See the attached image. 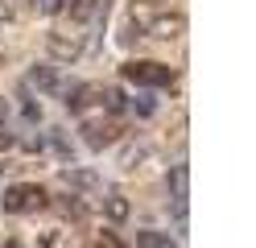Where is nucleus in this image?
Masks as SVG:
<instances>
[{
    "label": "nucleus",
    "instance_id": "20e7f679",
    "mask_svg": "<svg viewBox=\"0 0 256 248\" xmlns=\"http://www.w3.org/2000/svg\"><path fill=\"white\" fill-rule=\"evenodd\" d=\"M0 116H4V99H0Z\"/></svg>",
    "mask_w": 256,
    "mask_h": 248
},
{
    "label": "nucleus",
    "instance_id": "7ed1b4c3",
    "mask_svg": "<svg viewBox=\"0 0 256 248\" xmlns=\"http://www.w3.org/2000/svg\"><path fill=\"white\" fill-rule=\"evenodd\" d=\"M108 211H112V215H116V219H120V215H124V211H128V207H124V203H120V198H112V203H108Z\"/></svg>",
    "mask_w": 256,
    "mask_h": 248
},
{
    "label": "nucleus",
    "instance_id": "f03ea898",
    "mask_svg": "<svg viewBox=\"0 0 256 248\" xmlns=\"http://www.w3.org/2000/svg\"><path fill=\"white\" fill-rule=\"evenodd\" d=\"M34 198H42V190L38 186H12L8 194H4V207L8 211H21V207H29Z\"/></svg>",
    "mask_w": 256,
    "mask_h": 248
},
{
    "label": "nucleus",
    "instance_id": "f257e3e1",
    "mask_svg": "<svg viewBox=\"0 0 256 248\" xmlns=\"http://www.w3.org/2000/svg\"><path fill=\"white\" fill-rule=\"evenodd\" d=\"M157 62H132L128 66V79H140V83H170V71H153Z\"/></svg>",
    "mask_w": 256,
    "mask_h": 248
}]
</instances>
